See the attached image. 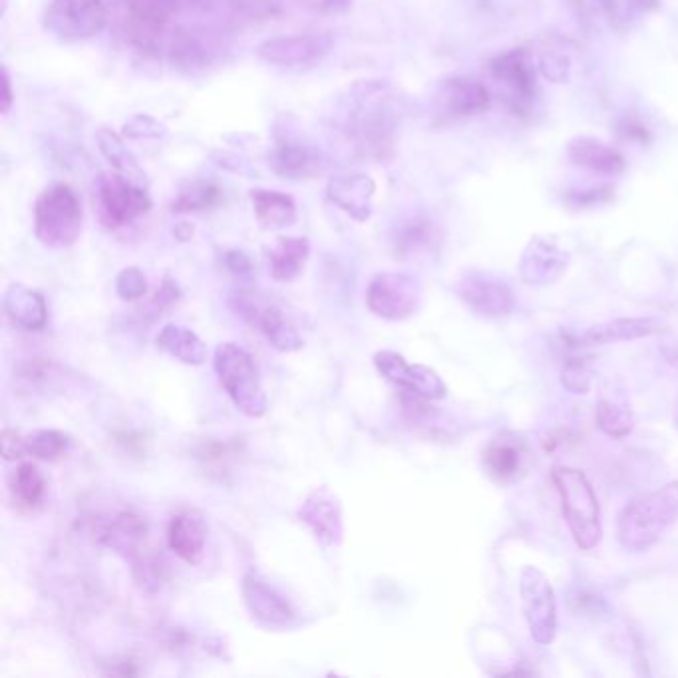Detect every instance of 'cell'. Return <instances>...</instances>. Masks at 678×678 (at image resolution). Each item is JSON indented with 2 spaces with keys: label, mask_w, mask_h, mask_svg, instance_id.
Returning a JSON list of instances; mask_svg holds the SVG:
<instances>
[{
  "label": "cell",
  "mask_w": 678,
  "mask_h": 678,
  "mask_svg": "<svg viewBox=\"0 0 678 678\" xmlns=\"http://www.w3.org/2000/svg\"><path fill=\"white\" fill-rule=\"evenodd\" d=\"M678 519V482L635 498L619 515V541L629 551L651 549Z\"/></svg>",
  "instance_id": "cell-1"
},
{
  "label": "cell",
  "mask_w": 678,
  "mask_h": 678,
  "mask_svg": "<svg viewBox=\"0 0 678 678\" xmlns=\"http://www.w3.org/2000/svg\"><path fill=\"white\" fill-rule=\"evenodd\" d=\"M84 209L68 183H52L34 205V235L50 249L72 247L82 233Z\"/></svg>",
  "instance_id": "cell-2"
},
{
  "label": "cell",
  "mask_w": 678,
  "mask_h": 678,
  "mask_svg": "<svg viewBox=\"0 0 678 678\" xmlns=\"http://www.w3.org/2000/svg\"><path fill=\"white\" fill-rule=\"evenodd\" d=\"M553 484L561 498V508L579 549L593 551L603 537L601 508L597 496L581 470L559 466L553 470Z\"/></svg>",
  "instance_id": "cell-3"
},
{
  "label": "cell",
  "mask_w": 678,
  "mask_h": 678,
  "mask_svg": "<svg viewBox=\"0 0 678 678\" xmlns=\"http://www.w3.org/2000/svg\"><path fill=\"white\" fill-rule=\"evenodd\" d=\"M213 368L227 396L239 412L249 418H261L269 410L267 394L259 380L253 356L235 342H223L215 348Z\"/></svg>",
  "instance_id": "cell-4"
},
{
  "label": "cell",
  "mask_w": 678,
  "mask_h": 678,
  "mask_svg": "<svg viewBox=\"0 0 678 678\" xmlns=\"http://www.w3.org/2000/svg\"><path fill=\"white\" fill-rule=\"evenodd\" d=\"M94 201L100 221L110 227H126L152 209L150 193L122 171H104L94 183Z\"/></svg>",
  "instance_id": "cell-5"
},
{
  "label": "cell",
  "mask_w": 678,
  "mask_h": 678,
  "mask_svg": "<svg viewBox=\"0 0 678 678\" xmlns=\"http://www.w3.org/2000/svg\"><path fill=\"white\" fill-rule=\"evenodd\" d=\"M396 120L380 88L368 86L350 114V138L366 156L384 160L394 148Z\"/></svg>",
  "instance_id": "cell-6"
},
{
  "label": "cell",
  "mask_w": 678,
  "mask_h": 678,
  "mask_svg": "<svg viewBox=\"0 0 678 678\" xmlns=\"http://www.w3.org/2000/svg\"><path fill=\"white\" fill-rule=\"evenodd\" d=\"M366 305L384 321H406L422 307V285L408 273H378L368 283Z\"/></svg>",
  "instance_id": "cell-7"
},
{
  "label": "cell",
  "mask_w": 678,
  "mask_h": 678,
  "mask_svg": "<svg viewBox=\"0 0 678 678\" xmlns=\"http://www.w3.org/2000/svg\"><path fill=\"white\" fill-rule=\"evenodd\" d=\"M521 607L529 633L537 645H551L557 637V601L549 579L537 567H523L519 575Z\"/></svg>",
  "instance_id": "cell-8"
},
{
  "label": "cell",
  "mask_w": 678,
  "mask_h": 678,
  "mask_svg": "<svg viewBox=\"0 0 678 678\" xmlns=\"http://www.w3.org/2000/svg\"><path fill=\"white\" fill-rule=\"evenodd\" d=\"M108 24L104 0H52L44 12V28L64 42L94 38Z\"/></svg>",
  "instance_id": "cell-9"
},
{
  "label": "cell",
  "mask_w": 678,
  "mask_h": 678,
  "mask_svg": "<svg viewBox=\"0 0 678 678\" xmlns=\"http://www.w3.org/2000/svg\"><path fill=\"white\" fill-rule=\"evenodd\" d=\"M229 305L241 319H245L249 325L257 327L271 342L273 348H277L281 352H295V350L303 348L305 342L301 339V335L297 333V329H293L287 323L283 313L273 303H269L265 297L257 295L255 291L239 289V291L231 293Z\"/></svg>",
  "instance_id": "cell-10"
},
{
  "label": "cell",
  "mask_w": 678,
  "mask_h": 678,
  "mask_svg": "<svg viewBox=\"0 0 678 678\" xmlns=\"http://www.w3.org/2000/svg\"><path fill=\"white\" fill-rule=\"evenodd\" d=\"M241 595L251 619L267 631H285L297 623L293 603L263 575L249 571L241 583Z\"/></svg>",
  "instance_id": "cell-11"
},
{
  "label": "cell",
  "mask_w": 678,
  "mask_h": 678,
  "mask_svg": "<svg viewBox=\"0 0 678 678\" xmlns=\"http://www.w3.org/2000/svg\"><path fill=\"white\" fill-rule=\"evenodd\" d=\"M460 301L484 319H502L515 309V295L504 279L484 271H466L454 287Z\"/></svg>",
  "instance_id": "cell-12"
},
{
  "label": "cell",
  "mask_w": 678,
  "mask_h": 678,
  "mask_svg": "<svg viewBox=\"0 0 678 678\" xmlns=\"http://www.w3.org/2000/svg\"><path fill=\"white\" fill-rule=\"evenodd\" d=\"M335 48L329 34L275 36L257 46V56L279 68H309L323 62Z\"/></svg>",
  "instance_id": "cell-13"
},
{
  "label": "cell",
  "mask_w": 678,
  "mask_h": 678,
  "mask_svg": "<svg viewBox=\"0 0 678 678\" xmlns=\"http://www.w3.org/2000/svg\"><path fill=\"white\" fill-rule=\"evenodd\" d=\"M376 370L396 384L402 392H410L428 400H444L448 386L438 372L424 364H410L402 354L392 350H380L374 354Z\"/></svg>",
  "instance_id": "cell-14"
},
{
  "label": "cell",
  "mask_w": 678,
  "mask_h": 678,
  "mask_svg": "<svg viewBox=\"0 0 678 678\" xmlns=\"http://www.w3.org/2000/svg\"><path fill=\"white\" fill-rule=\"evenodd\" d=\"M92 535L102 547L134 559L146 541L148 521L132 509H112L92 519Z\"/></svg>",
  "instance_id": "cell-15"
},
{
  "label": "cell",
  "mask_w": 678,
  "mask_h": 678,
  "mask_svg": "<svg viewBox=\"0 0 678 678\" xmlns=\"http://www.w3.org/2000/svg\"><path fill=\"white\" fill-rule=\"evenodd\" d=\"M531 466V450L523 436L515 432H500L484 450V468L488 476L500 484L511 486L521 482Z\"/></svg>",
  "instance_id": "cell-16"
},
{
  "label": "cell",
  "mask_w": 678,
  "mask_h": 678,
  "mask_svg": "<svg viewBox=\"0 0 678 678\" xmlns=\"http://www.w3.org/2000/svg\"><path fill=\"white\" fill-rule=\"evenodd\" d=\"M297 519L311 529L313 537L323 547H337L344 539L342 506L337 494L327 486H321L307 496L297 511Z\"/></svg>",
  "instance_id": "cell-17"
},
{
  "label": "cell",
  "mask_w": 678,
  "mask_h": 678,
  "mask_svg": "<svg viewBox=\"0 0 678 678\" xmlns=\"http://www.w3.org/2000/svg\"><path fill=\"white\" fill-rule=\"evenodd\" d=\"M569 255L555 243L535 237L525 247L519 259V275L527 285H551L565 273Z\"/></svg>",
  "instance_id": "cell-18"
},
{
  "label": "cell",
  "mask_w": 678,
  "mask_h": 678,
  "mask_svg": "<svg viewBox=\"0 0 678 678\" xmlns=\"http://www.w3.org/2000/svg\"><path fill=\"white\" fill-rule=\"evenodd\" d=\"M374 191V181L364 173H340L327 183L329 201L360 223L372 215Z\"/></svg>",
  "instance_id": "cell-19"
},
{
  "label": "cell",
  "mask_w": 678,
  "mask_h": 678,
  "mask_svg": "<svg viewBox=\"0 0 678 678\" xmlns=\"http://www.w3.org/2000/svg\"><path fill=\"white\" fill-rule=\"evenodd\" d=\"M170 549L185 563L197 565L203 559L207 543V525L199 511L183 509L173 515L168 529Z\"/></svg>",
  "instance_id": "cell-20"
},
{
  "label": "cell",
  "mask_w": 678,
  "mask_h": 678,
  "mask_svg": "<svg viewBox=\"0 0 678 678\" xmlns=\"http://www.w3.org/2000/svg\"><path fill=\"white\" fill-rule=\"evenodd\" d=\"M661 329V323L653 317L647 319H615L603 325H595L591 329H585L583 333L575 335L571 339L573 348H585V346H601L611 342H623V340H637L651 337Z\"/></svg>",
  "instance_id": "cell-21"
},
{
  "label": "cell",
  "mask_w": 678,
  "mask_h": 678,
  "mask_svg": "<svg viewBox=\"0 0 678 678\" xmlns=\"http://www.w3.org/2000/svg\"><path fill=\"white\" fill-rule=\"evenodd\" d=\"M394 253L396 257L410 261L430 257L440 243L438 227L426 217H410L402 221L394 231Z\"/></svg>",
  "instance_id": "cell-22"
},
{
  "label": "cell",
  "mask_w": 678,
  "mask_h": 678,
  "mask_svg": "<svg viewBox=\"0 0 678 678\" xmlns=\"http://www.w3.org/2000/svg\"><path fill=\"white\" fill-rule=\"evenodd\" d=\"M446 110L454 116H474L490 108L492 98L486 84L470 76L450 78L440 94Z\"/></svg>",
  "instance_id": "cell-23"
},
{
  "label": "cell",
  "mask_w": 678,
  "mask_h": 678,
  "mask_svg": "<svg viewBox=\"0 0 678 678\" xmlns=\"http://www.w3.org/2000/svg\"><path fill=\"white\" fill-rule=\"evenodd\" d=\"M4 311L8 319L24 331H40L48 321V307L44 297L24 285H10L4 295Z\"/></svg>",
  "instance_id": "cell-24"
},
{
  "label": "cell",
  "mask_w": 678,
  "mask_h": 678,
  "mask_svg": "<svg viewBox=\"0 0 678 678\" xmlns=\"http://www.w3.org/2000/svg\"><path fill=\"white\" fill-rule=\"evenodd\" d=\"M273 171L287 179H307L321 171V154L299 140H283L269 156Z\"/></svg>",
  "instance_id": "cell-25"
},
{
  "label": "cell",
  "mask_w": 678,
  "mask_h": 678,
  "mask_svg": "<svg viewBox=\"0 0 678 678\" xmlns=\"http://www.w3.org/2000/svg\"><path fill=\"white\" fill-rule=\"evenodd\" d=\"M311 255V243L305 237H281L273 249L267 251L269 273L277 283L295 281Z\"/></svg>",
  "instance_id": "cell-26"
},
{
  "label": "cell",
  "mask_w": 678,
  "mask_h": 678,
  "mask_svg": "<svg viewBox=\"0 0 678 678\" xmlns=\"http://www.w3.org/2000/svg\"><path fill=\"white\" fill-rule=\"evenodd\" d=\"M249 197L255 217L265 229H285L297 221V203L291 195L273 189H253Z\"/></svg>",
  "instance_id": "cell-27"
},
{
  "label": "cell",
  "mask_w": 678,
  "mask_h": 678,
  "mask_svg": "<svg viewBox=\"0 0 678 678\" xmlns=\"http://www.w3.org/2000/svg\"><path fill=\"white\" fill-rule=\"evenodd\" d=\"M567 154L573 164L595 171V173L617 175L625 170V158L617 150L593 138L573 140L567 148Z\"/></svg>",
  "instance_id": "cell-28"
},
{
  "label": "cell",
  "mask_w": 678,
  "mask_h": 678,
  "mask_svg": "<svg viewBox=\"0 0 678 678\" xmlns=\"http://www.w3.org/2000/svg\"><path fill=\"white\" fill-rule=\"evenodd\" d=\"M156 344L160 350L168 352L175 360L189 366H201L207 360L205 342L183 325L175 323L166 325L156 337Z\"/></svg>",
  "instance_id": "cell-29"
},
{
  "label": "cell",
  "mask_w": 678,
  "mask_h": 678,
  "mask_svg": "<svg viewBox=\"0 0 678 678\" xmlns=\"http://www.w3.org/2000/svg\"><path fill=\"white\" fill-rule=\"evenodd\" d=\"M492 74L515 96L529 98L535 86V74L523 52H508L492 62Z\"/></svg>",
  "instance_id": "cell-30"
},
{
  "label": "cell",
  "mask_w": 678,
  "mask_h": 678,
  "mask_svg": "<svg viewBox=\"0 0 678 678\" xmlns=\"http://www.w3.org/2000/svg\"><path fill=\"white\" fill-rule=\"evenodd\" d=\"M46 494V478L32 462H22L10 476V496L20 509L38 508Z\"/></svg>",
  "instance_id": "cell-31"
},
{
  "label": "cell",
  "mask_w": 678,
  "mask_h": 678,
  "mask_svg": "<svg viewBox=\"0 0 678 678\" xmlns=\"http://www.w3.org/2000/svg\"><path fill=\"white\" fill-rule=\"evenodd\" d=\"M168 56L173 66L181 70H195L209 62V48L195 32L177 28L168 40Z\"/></svg>",
  "instance_id": "cell-32"
},
{
  "label": "cell",
  "mask_w": 678,
  "mask_h": 678,
  "mask_svg": "<svg viewBox=\"0 0 678 678\" xmlns=\"http://www.w3.org/2000/svg\"><path fill=\"white\" fill-rule=\"evenodd\" d=\"M70 448V436L60 430H36L22 434V454L44 462L60 460Z\"/></svg>",
  "instance_id": "cell-33"
},
{
  "label": "cell",
  "mask_w": 678,
  "mask_h": 678,
  "mask_svg": "<svg viewBox=\"0 0 678 678\" xmlns=\"http://www.w3.org/2000/svg\"><path fill=\"white\" fill-rule=\"evenodd\" d=\"M597 426L609 438L621 440L633 432L635 420H633V414L625 406L613 400H601L597 404Z\"/></svg>",
  "instance_id": "cell-34"
},
{
  "label": "cell",
  "mask_w": 678,
  "mask_h": 678,
  "mask_svg": "<svg viewBox=\"0 0 678 678\" xmlns=\"http://www.w3.org/2000/svg\"><path fill=\"white\" fill-rule=\"evenodd\" d=\"M219 197L221 191L213 183H195L175 199L173 211L177 213L203 211L207 207H213L219 201Z\"/></svg>",
  "instance_id": "cell-35"
},
{
  "label": "cell",
  "mask_w": 678,
  "mask_h": 678,
  "mask_svg": "<svg viewBox=\"0 0 678 678\" xmlns=\"http://www.w3.org/2000/svg\"><path fill=\"white\" fill-rule=\"evenodd\" d=\"M98 144H100L102 154L110 160V164H112L116 170L122 171V173H128V175L134 173V171H138L136 160L132 158V154L128 152V148L122 144V140H120L116 134H112V132H108V130L98 132Z\"/></svg>",
  "instance_id": "cell-36"
},
{
  "label": "cell",
  "mask_w": 678,
  "mask_h": 678,
  "mask_svg": "<svg viewBox=\"0 0 678 678\" xmlns=\"http://www.w3.org/2000/svg\"><path fill=\"white\" fill-rule=\"evenodd\" d=\"M591 368L583 358H569L561 368V384L571 394H587L591 388Z\"/></svg>",
  "instance_id": "cell-37"
},
{
  "label": "cell",
  "mask_w": 678,
  "mask_h": 678,
  "mask_svg": "<svg viewBox=\"0 0 678 678\" xmlns=\"http://www.w3.org/2000/svg\"><path fill=\"white\" fill-rule=\"evenodd\" d=\"M116 293L122 301H138L148 293L146 275L138 267H128L116 277Z\"/></svg>",
  "instance_id": "cell-38"
},
{
  "label": "cell",
  "mask_w": 678,
  "mask_h": 678,
  "mask_svg": "<svg viewBox=\"0 0 678 678\" xmlns=\"http://www.w3.org/2000/svg\"><path fill=\"white\" fill-rule=\"evenodd\" d=\"M651 2L655 0H603V6L613 22H619V20L627 22L639 12H647Z\"/></svg>",
  "instance_id": "cell-39"
},
{
  "label": "cell",
  "mask_w": 678,
  "mask_h": 678,
  "mask_svg": "<svg viewBox=\"0 0 678 678\" xmlns=\"http://www.w3.org/2000/svg\"><path fill=\"white\" fill-rule=\"evenodd\" d=\"M181 299V291L177 287V283L171 279V277H166L154 297V307L156 311L162 315V311H168L171 309L177 301Z\"/></svg>",
  "instance_id": "cell-40"
},
{
  "label": "cell",
  "mask_w": 678,
  "mask_h": 678,
  "mask_svg": "<svg viewBox=\"0 0 678 678\" xmlns=\"http://www.w3.org/2000/svg\"><path fill=\"white\" fill-rule=\"evenodd\" d=\"M2 456H4L6 462L24 458V454H22V434L20 432L10 430V428H6L2 432Z\"/></svg>",
  "instance_id": "cell-41"
},
{
  "label": "cell",
  "mask_w": 678,
  "mask_h": 678,
  "mask_svg": "<svg viewBox=\"0 0 678 678\" xmlns=\"http://www.w3.org/2000/svg\"><path fill=\"white\" fill-rule=\"evenodd\" d=\"M223 261H225V267H227L233 275H239V277L251 273V269H253L251 259H249L243 251H227L225 257H223Z\"/></svg>",
  "instance_id": "cell-42"
},
{
  "label": "cell",
  "mask_w": 678,
  "mask_h": 678,
  "mask_svg": "<svg viewBox=\"0 0 678 678\" xmlns=\"http://www.w3.org/2000/svg\"><path fill=\"white\" fill-rule=\"evenodd\" d=\"M12 102H14V96L10 90V76H8V70L2 68V114L10 112Z\"/></svg>",
  "instance_id": "cell-43"
},
{
  "label": "cell",
  "mask_w": 678,
  "mask_h": 678,
  "mask_svg": "<svg viewBox=\"0 0 678 678\" xmlns=\"http://www.w3.org/2000/svg\"><path fill=\"white\" fill-rule=\"evenodd\" d=\"M323 10H331V12H342L346 8H350L352 0H319Z\"/></svg>",
  "instance_id": "cell-44"
},
{
  "label": "cell",
  "mask_w": 678,
  "mask_h": 678,
  "mask_svg": "<svg viewBox=\"0 0 678 678\" xmlns=\"http://www.w3.org/2000/svg\"><path fill=\"white\" fill-rule=\"evenodd\" d=\"M162 2L170 8L171 14H177V12H181V10L189 8V6H193V4L199 2V0H162Z\"/></svg>",
  "instance_id": "cell-45"
}]
</instances>
